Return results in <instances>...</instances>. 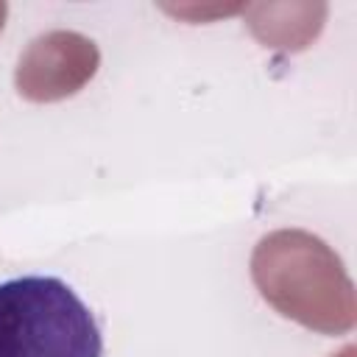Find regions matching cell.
<instances>
[{
  "label": "cell",
  "instance_id": "1",
  "mask_svg": "<svg viewBox=\"0 0 357 357\" xmlns=\"http://www.w3.org/2000/svg\"><path fill=\"white\" fill-rule=\"evenodd\" d=\"M92 310L59 276L0 282V357H100Z\"/></svg>",
  "mask_w": 357,
  "mask_h": 357
}]
</instances>
